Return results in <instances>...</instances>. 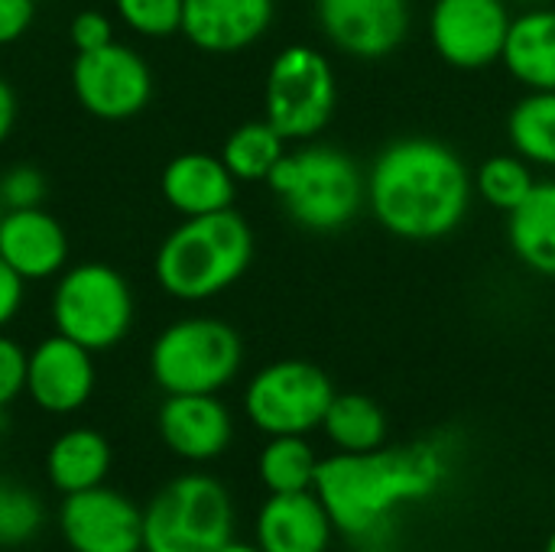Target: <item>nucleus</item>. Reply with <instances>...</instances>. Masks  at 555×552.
<instances>
[{"mask_svg": "<svg viewBox=\"0 0 555 552\" xmlns=\"http://www.w3.org/2000/svg\"><path fill=\"white\" fill-rule=\"evenodd\" d=\"M286 156V137L263 117L241 124L221 146V159L237 182H267Z\"/></svg>", "mask_w": 555, "mask_h": 552, "instance_id": "obj_25", "label": "nucleus"}, {"mask_svg": "<svg viewBox=\"0 0 555 552\" xmlns=\"http://www.w3.org/2000/svg\"><path fill=\"white\" fill-rule=\"evenodd\" d=\"M156 429L172 455L195 465L215 462L234 439L231 410L218 394H169L159 407Z\"/></svg>", "mask_w": 555, "mask_h": 552, "instance_id": "obj_15", "label": "nucleus"}, {"mask_svg": "<svg viewBox=\"0 0 555 552\" xmlns=\"http://www.w3.org/2000/svg\"><path fill=\"white\" fill-rule=\"evenodd\" d=\"M46 527V504L26 485L0 478V550L33 543Z\"/></svg>", "mask_w": 555, "mask_h": 552, "instance_id": "obj_28", "label": "nucleus"}, {"mask_svg": "<svg viewBox=\"0 0 555 552\" xmlns=\"http://www.w3.org/2000/svg\"><path fill=\"white\" fill-rule=\"evenodd\" d=\"M218 552H263L257 543H241V540H228Z\"/></svg>", "mask_w": 555, "mask_h": 552, "instance_id": "obj_36", "label": "nucleus"}, {"mask_svg": "<svg viewBox=\"0 0 555 552\" xmlns=\"http://www.w3.org/2000/svg\"><path fill=\"white\" fill-rule=\"evenodd\" d=\"M273 23V0H185L182 36L211 55L254 46Z\"/></svg>", "mask_w": 555, "mask_h": 552, "instance_id": "obj_16", "label": "nucleus"}, {"mask_svg": "<svg viewBox=\"0 0 555 552\" xmlns=\"http://www.w3.org/2000/svg\"><path fill=\"white\" fill-rule=\"evenodd\" d=\"M254 260V231L234 211L182 218L156 251V283L182 303H205L231 290Z\"/></svg>", "mask_w": 555, "mask_h": 552, "instance_id": "obj_3", "label": "nucleus"}, {"mask_svg": "<svg viewBox=\"0 0 555 552\" xmlns=\"http://www.w3.org/2000/svg\"><path fill=\"white\" fill-rule=\"evenodd\" d=\"M325 39L361 62L387 59L410 33V0H315Z\"/></svg>", "mask_w": 555, "mask_h": 552, "instance_id": "obj_13", "label": "nucleus"}, {"mask_svg": "<svg viewBox=\"0 0 555 552\" xmlns=\"http://www.w3.org/2000/svg\"><path fill=\"white\" fill-rule=\"evenodd\" d=\"M111 442L91 426H75L49 446L46 478L65 498L104 485L111 475Z\"/></svg>", "mask_w": 555, "mask_h": 552, "instance_id": "obj_21", "label": "nucleus"}, {"mask_svg": "<svg viewBox=\"0 0 555 552\" xmlns=\"http://www.w3.org/2000/svg\"><path fill=\"white\" fill-rule=\"evenodd\" d=\"M46 192H49L46 176L36 166H13V169H7L0 176V205H3V211L39 208Z\"/></svg>", "mask_w": 555, "mask_h": 552, "instance_id": "obj_30", "label": "nucleus"}, {"mask_svg": "<svg viewBox=\"0 0 555 552\" xmlns=\"http://www.w3.org/2000/svg\"><path fill=\"white\" fill-rule=\"evenodd\" d=\"M543 552H555V530H553V537L546 540V550H543Z\"/></svg>", "mask_w": 555, "mask_h": 552, "instance_id": "obj_37", "label": "nucleus"}, {"mask_svg": "<svg viewBox=\"0 0 555 552\" xmlns=\"http://www.w3.org/2000/svg\"><path fill=\"white\" fill-rule=\"evenodd\" d=\"M68 39L75 46V52H91V49H101V46L114 42V26L101 10H81L68 23Z\"/></svg>", "mask_w": 555, "mask_h": 552, "instance_id": "obj_32", "label": "nucleus"}, {"mask_svg": "<svg viewBox=\"0 0 555 552\" xmlns=\"http://www.w3.org/2000/svg\"><path fill=\"white\" fill-rule=\"evenodd\" d=\"M507 241L527 270L555 277V179H540L507 215Z\"/></svg>", "mask_w": 555, "mask_h": 552, "instance_id": "obj_22", "label": "nucleus"}, {"mask_svg": "<svg viewBox=\"0 0 555 552\" xmlns=\"http://www.w3.org/2000/svg\"><path fill=\"white\" fill-rule=\"evenodd\" d=\"M0 218H3V205H0Z\"/></svg>", "mask_w": 555, "mask_h": 552, "instance_id": "obj_38", "label": "nucleus"}, {"mask_svg": "<svg viewBox=\"0 0 555 552\" xmlns=\"http://www.w3.org/2000/svg\"><path fill=\"white\" fill-rule=\"evenodd\" d=\"M59 534L72 552H143V508L104 485L65 495Z\"/></svg>", "mask_w": 555, "mask_h": 552, "instance_id": "obj_12", "label": "nucleus"}, {"mask_svg": "<svg viewBox=\"0 0 555 552\" xmlns=\"http://www.w3.org/2000/svg\"><path fill=\"white\" fill-rule=\"evenodd\" d=\"M13 124H16V94L7 85V78H0V143L10 137Z\"/></svg>", "mask_w": 555, "mask_h": 552, "instance_id": "obj_35", "label": "nucleus"}, {"mask_svg": "<svg viewBox=\"0 0 555 552\" xmlns=\"http://www.w3.org/2000/svg\"><path fill=\"white\" fill-rule=\"evenodd\" d=\"M228 540L234 501L215 475H179L143 508V552H218Z\"/></svg>", "mask_w": 555, "mask_h": 552, "instance_id": "obj_5", "label": "nucleus"}, {"mask_svg": "<svg viewBox=\"0 0 555 552\" xmlns=\"http://www.w3.org/2000/svg\"><path fill=\"white\" fill-rule=\"evenodd\" d=\"M26 364L29 351L20 342L0 335V410H7L20 394H26Z\"/></svg>", "mask_w": 555, "mask_h": 552, "instance_id": "obj_31", "label": "nucleus"}, {"mask_svg": "<svg viewBox=\"0 0 555 552\" xmlns=\"http://www.w3.org/2000/svg\"><path fill=\"white\" fill-rule=\"evenodd\" d=\"M94 361L91 351L65 335H49L29 351L26 364V394L29 400L52 416L78 413L94 394Z\"/></svg>", "mask_w": 555, "mask_h": 552, "instance_id": "obj_14", "label": "nucleus"}, {"mask_svg": "<svg viewBox=\"0 0 555 552\" xmlns=\"http://www.w3.org/2000/svg\"><path fill=\"white\" fill-rule=\"evenodd\" d=\"M507 137L530 166L555 169V91H527L507 117Z\"/></svg>", "mask_w": 555, "mask_h": 552, "instance_id": "obj_24", "label": "nucleus"}, {"mask_svg": "<svg viewBox=\"0 0 555 552\" xmlns=\"http://www.w3.org/2000/svg\"><path fill=\"white\" fill-rule=\"evenodd\" d=\"M159 189L172 211H179L182 218H198L231 208L237 179L231 176L221 156L182 153L166 163Z\"/></svg>", "mask_w": 555, "mask_h": 552, "instance_id": "obj_19", "label": "nucleus"}, {"mask_svg": "<svg viewBox=\"0 0 555 552\" xmlns=\"http://www.w3.org/2000/svg\"><path fill=\"white\" fill-rule=\"evenodd\" d=\"M501 62L527 91H555L553 7H533L511 20V33H507Z\"/></svg>", "mask_w": 555, "mask_h": 552, "instance_id": "obj_20", "label": "nucleus"}, {"mask_svg": "<svg viewBox=\"0 0 555 552\" xmlns=\"http://www.w3.org/2000/svg\"><path fill=\"white\" fill-rule=\"evenodd\" d=\"M319 462L322 459L306 442V436H267V446L257 459V475L270 495L312 491Z\"/></svg>", "mask_w": 555, "mask_h": 552, "instance_id": "obj_26", "label": "nucleus"}, {"mask_svg": "<svg viewBox=\"0 0 555 552\" xmlns=\"http://www.w3.org/2000/svg\"><path fill=\"white\" fill-rule=\"evenodd\" d=\"M533 166L517 153H494L475 172V192L498 211L511 215L537 185Z\"/></svg>", "mask_w": 555, "mask_h": 552, "instance_id": "obj_27", "label": "nucleus"}, {"mask_svg": "<svg viewBox=\"0 0 555 552\" xmlns=\"http://www.w3.org/2000/svg\"><path fill=\"white\" fill-rule=\"evenodd\" d=\"M23 293H26V280L16 277L7 260L0 257V332L16 319L20 306H23Z\"/></svg>", "mask_w": 555, "mask_h": 552, "instance_id": "obj_34", "label": "nucleus"}, {"mask_svg": "<svg viewBox=\"0 0 555 552\" xmlns=\"http://www.w3.org/2000/svg\"><path fill=\"white\" fill-rule=\"evenodd\" d=\"M322 429L338 452H374L387 446V413L364 394H335Z\"/></svg>", "mask_w": 555, "mask_h": 552, "instance_id": "obj_23", "label": "nucleus"}, {"mask_svg": "<svg viewBox=\"0 0 555 552\" xmlns=\"http://www.w3.org/2000/svg\"><path fill=\"white\" fill-rule=\"evenodd\" d=\"M286 215L315 234L348 228L367 205V176L338 146L306 143L286 153L267 179Z\"/></svg>", "mask_w": 555, "mask_h": 552, "instance_id": "obj_4", "label": "nucleus"}, {"mask_svg": "<svg viewBox=\"0 0 555 552\" xmlns=\"http://www.w3.org/2000/svg\"><path fill=\"white\" fill-rule=\"evenodd\" d=\"M511 20L507 0H436L429 10V39L446 65L478 72L501 62Z\"/></svg>", "mask_w": 555, "mask_h": 552, "instance_id": "obj_11", "label": "nucleus"}, {"mask_svg": "<svg viewBox=\"0 0 555 552\" xmlns=\"http://www.w3.org/2000/svg\"><path fill=\"white\" fill-rule=\"evenodd\" d=\"M475 176L442 140L400 137L367 169V208L400 241H442L468 215Z\"/></svg>", "mask_w": 555, "mask_h": 552, "instance_id": "obj_1", "label": "nucleus"}, {"mask_svg": "<svg viewBox=\"0 0 555 552\" xmlns=\"http://www.w3.org/2000/svg\"><path fill=\"white\" fill-rule=\"evenodd\" d=\"M446 478V452L436 442L380 446L374 452H335L319 462L312 491L345 537L380 530L400 504L429 498Z\"/></svg>", "mask_w": 555, "mask_h": 552, "instance_id": "obj_2", "label": "nucleus"}, {"mask_svg": "<svg viewBox=\"0 0 555 552\" xmlns=\"http://www.w3.org/2000/svg\"><path fill=\"white\" fill-rule=\"evenodd\" d=\"M335 387L312 361H273L244 390V413L263 436H306L322 429Z\"/></svg>", "mask_w": 555, "mask_h": 552, "instance_id": "obj_9", "label": "nucleus"}, {"mask_svg": "<svg viewBox=\"0 0 555 552\" xmlns=\"http://www.w3.org/2000/svg\"><path fill=\"white\" fill-rule=\"evenodd\" d=\"M36 3H39V0H36Z\"/></svg>", "mask_w": 555, "mask_h": 552, "instance_id": "obj_39", "label": "nucleus"}, {"mask_svg": "<svg viewBox=\"0 0 555 552\" xmlns=\"http://www.w3.org/2000/svg\"><path fill=\"white\" fill-rule=\"evenodd\" d=\"M335 524L315 491L270 495L254 521L263 552H328Z\"/></svg>", "mask_w": 555, "mask_h": 552, "instance_id": "obj_18", "label": "nucleus"}, {"mask_svg": "<svg viewBox=\"0 0 555 552\" xmlns=\"http://www.w3.org/2000/svg\"><path fill=\"white\" fill-rule=\"evenodd\" d=\"M36 13V0H0V46L16 42Z\"/></svg>", "mask_w": 555, "mask_h": 552, "instance_id": "obj_33", "label": "nucleus"}, {"mask_svg": "<svg viewBox=\"0 0 555 552\" xmlns=\"http://www.w3.org/2000/svg\"><path fill=\"white\" fill-rule=\"evenodd\" d=\"M55 332L81 348L107 351L120 345L133 325V290L111 264L85 260L62 270L52 293Z\"/></svg>", "mask_w": 555, "mask_h": 552, "instance_id": "obj_7", "label": "nucleus"}, {"mask_svg": "<svg viewBox=\"0 0 555 552\" xmlns=\"http://www.w3.org/2000/svg\"><path fill=\"white\" fill-rule=\"evenodd\" d=\"M72 88L78 104L101 120H127L140 114L153 98V72L140 52L120 42H107L91 52H78L72 65Z\"/></svg>", "mask_w": 555, "mask_h": 552, "instance_id": "obj_10", "label": "nucleus"}, {"mask_svg": "<svg viewBox=\"0 0 555 552\" xmlns=\"http://www.w3.org/2000/svg\"><path fill=\"white\" fill-rule=\"evenodd\" d=\"M0 257L7 267L29 280H49L68 264V238L65 228L39 208L3 211L0 218Z\"/></svg>", "mask_w": 555, "mask_h": 552, "instance_id": "obj_17", "label": "nucleus"}, {"mask_svg": "<svg viewBox=\"0 0 555 552\" xmlns=\"http://www.w3.org/2000/svg\"><path fill=\"white\" fill-rule=\"evenodd\" d=\"M338 104V81L332 62L312 46H286L267 72L263 107L267 120L296 143L315 140Z\"/></svg>", "mask_w": 555, "mask_h": 552, "instance_id": "obj_8", "label": "nucleus"}, {"mask_svg": "<svg viewBox=\"0 0 555 552\" xmlns=\"http://www.w3.org/2000/svg\"><path fill=\"white\" fill-rule=\"evenodd\" d=\"M244 364L241 335L208 316H192L166 325L150 348V374L169 394H218Z\"/></svg>", "mask_w": 555, "mask_h": 552, "instance_id": "obj_6", "label": "nucleus"}, {"mask_svg": "<svg viewBox=\"0 0 555 552\" xmlns=\"http://www.w3.org/2000/svg\"><path fill=\"white\" fill-rule=\"evenodd\" d=\"M114 10L133 33L166 39L182 33L185 0H114Z\"/></svg>", "mask_w": 555, "mask_h": 552, "instance_id": "obj_29", "label": "nucleus"}]
</instances>
